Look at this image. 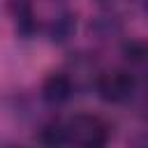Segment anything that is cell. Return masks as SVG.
Returning a JSON list of instances; mask_svg holds the SVG:
<instances>
[{"instance_id":"cell-1","label":"cell","mask_w":148,"mask_h":148,"mask_svg":"<svg viewBox=\"0 0 148 148\" xmlns=\"http://www.w3.org/2000/svg\"><path fill=\"white\" fill-rule=\"evenodd\" d=\"M67 141L76 143L79 148H104L106 127L95 116H74L67 125Z\"/></svg>"},{"instance_id":"cell-4","label":"cell","mask_w":148,"mask_h":148,"mask_svg":"<svg viewBox=\"0 0 148 148\" xmlns=\"http://www.w3.org/2000/svg\"><path fill=\"white\" fill-rule=\"evenodd\" d=\"M39 141L44 148H65L69 141H67V130L65 125H46L42 132H39Z\"/></svg>"},{"instance_id":"cell-2","label":"cell","mask_w":148,"mask_h":148,"mask_svg":"<svg viewBox=\"0 0 148 148\" xmlns=\"http://www.w3.org/2000/svg\"><path fill=\"white\" fill-rule=\"evenodd\" d=\"M134 90V79L130 72L111 69L97 79V92L104 102H125Z\"/></svg>"},{"instance_id":"cell-3","label":"cell","mask_w":148,"mask_h":148,"mask_svg":"<svg viewBox=\"0 0 148 148\" xmlns=\"http://www.w3.org/2000/svg\"><path fill=\"white\" fill-rule=\"evenodd\" d=\"M72 95V81L65 74H51L44 79L42 83V97L49 104H60L65 99H69Z\"/></svg>"}]
</instances>
